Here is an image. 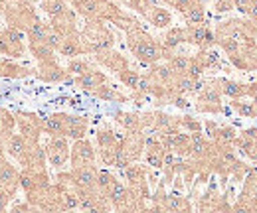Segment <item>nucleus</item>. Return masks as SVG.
Listing matches in <instances>:
<instances>
[{
	"instance_id": "1",
	"label": "nucleus",
	"mask_w": 257,
	"mask_h": 213,
	"mask_svg": "<svg viewBox=\"0 0 257 213\" xmlns=\"http://www.w3.org/2000/svg\"><path fill=\"white\" fill-rule=\"evenodd\" d=\"M127 44L131 52L135 54V58L145 65H153L162 58H166V50L162 48V44H159L155 38H151L139 26H133L127 30Z\"/></svg>"
},
{
	"instance_id": "2",
	"label": "nucleus",
	"mask_w": 257,
	"mask_h": 213,
	"mask_svg": "<svg viewBox=\"0 0 257 213\" xmlns=\"http://www.w3.org/2000/svg\"><path fill=\"white\" fill-rule=\"evenodd\" d=\"M79 36H81L85 54H97V52L109 50V48H113V42H115L113 34L101 24V20H87L85 30Z\"/></svg>"
},
{
	"instance_id": "3",
	"label": "nucleus",
	"mask_w": 257,
	"mask_h": 213,
	"mask_svg": "<svg viewBox=\"0 0 257 213\" xmlns=\"http://www.w3.org/2000/svg\"><path fill=\"white\" fill-rule=\"evenodd\" d=\"M2 16L6 20V26H14V28H20V30H26V26L38 16V12L30 4V0H6Z\"/></svg>"
},
{
	"instance_id": "4",
	"label": "nucleus",
	"mask_w": 257,
	"mask_h": 213,
	"mask_svg": "<svg viewBox=\"0 0 257 213\" xmlns=\"http://www.w3.org/2000/svg\"><path fill=\"white\" fill-rule=\"evenodd\" d=\"M46 150V162L54 168H62L65 166V162L69 160V142L67 136L64 134H52Z\"/></svg>"
},
{
	"instance_id": "5",
	"label": "nucleus",
	"mask_w": 257,
	"mask_h": 213,
	"mask_svg": "<svg viewBox=\"0 0 257 213\" xmlns=\"http://www.w3.org/2000/svg\"><path fill=\"white\" fill-rule=\"evenodd\" d=\"M14 119H16V128H18V132H20L26 140H30V142L40 140V136H42V119H40L36 113L18 111V113H14Z\"/></svg>"
},
{
	"instance_id": "6",
	"label": "nucleus",
	"mask_w": 257,
	"mask_h": 213,
	"mask_svg": "<svg viewBox=\"0 0 257 213\" xmlns=\"http://www.w3.org/2000/svg\"><path fill=\"white\" fill-rule=\"evenodd\" d=\"M36 77L44 83H64V81H71L67 69L62 65H58V61H40L38 69H36Z\"/></svg>"
},
{
	"instance_id": "7",
	"label": "nucleus",
	"mask_w": 257,
	"mask_h": 213,
	"mask_svg": "<svg viewBox=\"0 0 257 213\" xmlns=\"http://www.w3.org/2000/svg\"><path fill=\"white\" fill-rule=\"evenodd\" d=\"M69 176H71L75 189H95L97 187V168L93 164L71 168Z\"/></svg>"
},
{
	"instance_id": "8",
	"label": "nucleus",
	"mask_w": 257,
	"mask_h": 213,
	"mask_svg": "<svg viewBox=\"0 0 257 213\" xmlns=\"http://www.w3.org/2000/svg\"><path fill=\"white\" fill-rule=\"evenodd\" d=\"M184 34H186V42L188 44L200 46L202 50H206V48L216 44V34L212 30H208L206 24H188L184 28Z\"/></svg>"
},
{
	"instance_id": "9",
	"label": "nucleus",
	"mask_w": 257,
	"mask_h": 213,
	"mask_svg": "<svg viewBox=\"0 0 257 213\" xmlns=\"http://www.w3.org/2000/svg\"><path fill=\"white\" fill-rule=\"evenodd\" d=\"M69 158H71V166H85V164H93L95 162V150L91 146L89 140L85 138H77L73 142V146L69 148Z\"/></svg>"
},
{
	"instance_id": "10",
	"label": "nucleus",
	"mask_w": 257,
	"mask_h": 213,
	"mask_svg": "<svg viewBox=\"0 0 257 213\" xmlns=\"http://www.w3.org/2000/svg\"><path fill=\"white\" fill-rule=\"evenodd\" d=\"M0 187L4 191H8L10 195H16V191L20 187V170L14 164H10L8 160L0 168Z\"/></svg>"
},
{
	"instance_id": "11",
	"label": "nucleus",
	"mask_w": 257,
	"mask_h": 213,
	"mask_svg": "<svg viewBox=\"0 0 257 213\" xmlns=\"http://www.w3.org/2000/svg\"><path fill=\"white\" fill-rule=\"evenodd\" d=\"M73 85H77L81 91H87V93H93L103 83H107V77L103 71H97V69H89L85 71L83 75H75V79H71Z\"/></svg>"
},
{
	"instance_id": "12",
	"label": "nucleus",
	"mask_w": 257,
	"mask_h": 213,
	"mask_svg": "<svg viewBox=\"0 0 257 213\" xmlns=\"http://www.w3.org/2000/svg\"><path fill=\"white\" fill-rule=\"evenodd\" d=\"M4 150L20 164L26 150H28V140L20 132H10L8 136H4Z\"/></svg>"
},
{
	"instance_id": "13",
	"label": "nucleus",
	"mask_w": 257,
	"mask_h": 213,
	"mask_svg": "<svg viewBox=\"0 0 257 213\" xmlns=\"http://www.w3.org/2000/svg\"><path fill=\"white\" fill-rule=\"evenodd\" d=\"M32 75V69L26 65H20L8 58H0V77L2 79H26Z\"/></svg>"
},
{
	"instance_id": "14",
	"label": "nucleus",
	"mask_w": 257,
	"mask_h": 213,
	"mask_svg": "<svg viewBox=\"0 0 257 213\" xmlns=\"http://www.w3.org/2000/svg\"><path fill=\"white\" fill-rule=\"evenodd\" d=\"M56 52H58L60 56H65V58H77V56H83V54H85V48H83L81 36H79L77 32L64 36V40H62V44L58 46Z\"/></svg>"
},
{
	"instance_id": "15",
	"label": "nucleus",
	"mask_w": 257,
	"mask_h": 213,
	"mask_svg": "<svg viewBox=\"0 0 257 213\" xmlns=\"http://www.w3.org/2000/svg\"><path fill=\"white\" fill-rule=\"evenodd\" d=\"M87 119L85 117H77V115H67L65 113V130L64 136L77 140V138H85L87 134Z\"/></svg>"
},
{
	"instance_id": "16",
	"label": "nucleus",
	"mask_w": 257,
	"mask_h": 213,
	"mask_svg": "<svg viewBox=\"0 0 257 213\" xmlns=\"http://www.w3.org/2000/svg\"><path fill=\"white\" fill-rule=\"evenodd\" d=\"M95 58H97V61H101L105 67H109V69H113V71H117V73L128 67L127 60H125L121 54L113 52L111 48H109V50H103V52H97Z\"/></svg>"
},
{
	"instance_id": "17",
	"label": "nucleus",
	"mask_w": 257,
	"mask_h": 213,
	"mask_svg": "<svg viewBox=\"0 0 257 213\" xmlns=\"http://www.w3.org/2000/svg\"><path fill=\"white\" fill-rule=\"evenodd\" d=\"M28 50L34 58L40 61H52L56 60V50L52 46H48L46 40H28Z\"/></svg>"
},
{
	"instance_id": "18",
	"label": "nucleus",
	"mask_w": 257,
	"mask_h": 213,
	"mask_svg": "<svg viewBox=\"0 0 257 213\" xmlns=\"http://www.w3.org/2000/svg\"><path fill=\"white\" fill-rule=\"evenodd\" d=\"M65 130V113H54L42 119V132L44 134H64Z\"/></svg>"
},
{
	"instance_id": "19",
	"label": "nucleus",
	"mask_w": 257,
	"mask_h": 213,
	"mask_svg": "<svg viewBox=\"0 0 257 213\" xmlns=\"http://www.w3.org/2000/svg\"><path fill=\"white\" fill-rule=\"evenodd\" d=\"M24 50H26L24 44L12 42V40L4 34V30H0V54H2V56H8V58L16 60V58H22V56H24Z\"/></svg>"
},
{
	"instance_id": "20",
	"label": "nucleus",
	"mask_w": 257,
	"mask_h": 213,
	"mask_svg": "<svg viewBox=\"0 0 257 213\" xmlns=\"http://www.w3.org/2000/svg\"><path fill=\"white\" fill-rule=\"evenodd\" d=\"M145 18H147L153 26H157V28H168V26L172 24L170 12H168L166 8H161V6H153V8L147 12Z\"/></svg>"
},
{
	"instance_id": "21",
	"label": "nucleus",
	"mask_w": 257,
	"mask_h": 213,
	"mask_svg": "<svg viewBox=\"0 0 257 213\" xmlns=\"http://www.w3.org/2000/svg\"><path fill=\"white\" fill-rule=\"evenodd\" d=\"M42 10L50 16V18H60V16H64L67 14L71 8H69V4H67V0H42Z\"/></svg>"
},
{
	"instance_id": "22",
	"label": "nucleus",
	"mask_w": 257,
	"mask_h": 213,
	"mask_svg": "<svg viewBox=\"0 0 257 213\" xmlns=\"http://www.w3.org/2000/svg\"><path fill=\"white\" fill-rule=\"evenodd\" d=\"M48 30H50V24H46L40 16H36L24 32H26V40H46Z\"/></svg>"
},
{
	"instance_id": "23",
	"label": "nucleus",
	"mask_w": 257,
	"mask_h": 213,
	"mask_svg": "<svg viewBox=\"0 0 257 213\" xmlns=\"http://www.w3.org/2000/svg\"><path fill=\"white\" fill-rule=\"evenodd\" d=\"M182 42H186L184 28H170V30L164 34V38H162V48L168 52V50L178 48Z\"/></svg>"
},
{
	"instance_id": "24",
	"label": "nucleus",
	"mask_w": 257,
	"mask_h": 213,
	"mask_svg": "<svg viewBox=\"0 0 257 213\" xmlns=\"http://www.w3.org/2000/svg\"><path fill=\"white\" fill-rule=\"evenodd\" d=\"M115 121L119 122L125 130H128V132L143 128V119H141L139 115H135V113H123V111H119V113L115 115Z\"/></svg>"
},
{
	"instance_id": "25",
	"label": "nucleus",
	"mask_w": 257,
	"mask_h": 213,
	"mask_svg": "<svg viewBox=\"0 0 257 213\" xmlns=\"http://www.w3.org/2000/svg\"><path fill=\"white\" fill-rule=\"evenodd\" d=\"M159 209H166V211H188L190 203L186 201V197L180 195H164L162 205H159Z\"/></svg>"
},
{
	"instance_id": "26",
	"label": "nucleus",
	"mask_w": 257,
	"mask_h": 213,
	"mask_svg": "<svg viewBox=\"0 0 257 213\" xmlns=\"http://www.w3.org/2000/svg\"><path fill=\"white\" fill-rule=\"evenodd\" d=\"M184 18H186V22L188 24H204V20H206V12H204V6L196 0L194 4H190L184 12Z\"/></svg>"
},
{
	"instance_id": "27",
	"label": "nucleus",
	"mask_w": 257,
	"mask_h": 213,
	"mask_svg": "<svg viewBox=\"0 0 257 213\" xmlns=\"http://www.w3.org/2000/svg\"><path fill=\"white\" fill-rule=\"evenodd\" d=\"M218 85H222V87H218V89H220V95L231 97V99H239V97H243V95L247 93V89H245L243 85L233 83V81H218Z\"/></svg>"
},
{
	"instance_id": "28",
	"label": "nucleus",
	"mask_w": 257,
	"mask_h": 213,
	"mask_svg": "<svg viewBox=\"0 0 257 213\" xmlns=\"http://www.w3.org/2000/svg\"><path fill=\"white\" fill-rule=\"evenodd\" d=\"M14 128H16V119H14V115L0 107V136H2V138L8 136L10 132H14Z\"/></svg>"
},
{
	"instance_id": "29",
	"label": "nucleus",
	"mask_w": 257,
	"mask_h": 213,
	"mask_svg": "<svg viewBox=\"0 0 257 213\" xmlns=\"http://www.w3.org/2000/svg\"><path fill=\"white\" fill-rule=\"evenodd\" d=\"M93 95L95 97H99V99H103V101H127V97L125 95H121L119 91H115V87H109V85H99L95 91H93Z\"/></svg>"
},
{
	"instance_id": "30",
	"label": "nucleus",
	"mask_w": 257,
	"mask_h": 213,
	"mask_svg": "<svg viewBox=\"0 0 257 213\" xmlns=\"http://www.w3.org/2000/svg\"><path fill=\"white\" fill-rule=\"evenodd\" d=\"M97 142H99L101 148H115V146H119L117 134L113 130H109V128H103V130L97 132Z\"/></svg>"
},
{
	"instance_id": "31",
	"label": "nucleus",
	"mask_w": 257,
	"mask_h": 213,
	"mask_svg": "<svg viewBox=\"0 0 257 213\" xmlns=\"http://www.w3.org/2000/svg\"><path fill=\"white\" fill-rule=\"evenodd\" d=\"M188 63H190V58H188V56H170L168 67L172 69L174 75H184L186 69H188Z\"/></svg>"
},
{
	"instance_id": "32",
	"label": "nucleus",
	"mask_w": 257,
	"mask_h": 213,
	"mask_svg": "<svg viewBox=\"0 0 257 213\" xmlns=\"http://www.w3.org/2000/svg\"><path fill=\"white\" fill-rule=\"evenodd\" d=\"M119 75V81L128 87V89H137V85H139V79H141V75H139V71H133V69H123V71H119L117 73Z\"/></svg>"
},
{
	"instance_id": "33",
	"label": "nucleus",
	"mask_w": 257,
	"mask_h": 213,
	"mask_svg": "<svg viewBox=\"0 0 257 213\" xmlns=\"http://www.w3.org/2000/svg\"><path fill=\"white\" fill-rule=\"evenodd\" d=\"M115 183V176L109 174L107 170H97V189L105 195V191Z\"/></svg>"
},
{
	"instance_id": "34",
	"label": "nucleus",
	"mask_w": 257,
	"mask_h": 213,
	"mask_svg": "<svg viewBox=\"0 0 257 213\" xmlns=\"http://www.w3.org/2000/svg\"><path fill=\"white\" fill-rule=\"evenodd\" d=\"M65 69H67V73H69V75H71V73H73V75H83L85 71H89V69H91V65H89L85 60L71 58V61L67 63V67H65Z\"/></svg>"
},
{
	"instance_id": "35",
	"label": "nucleus",
	"mask_w": 257,
	"mask_h": 213,
	"mask_svg": "<svg viewBox=\"0 0 257 213\" xmlns=\"http://www.w3.org/2000/svg\"><path fill=\"white\" fill-rule=\"evenodd\" d=\"M214 138H216V142L218 144H229V142H235V130L233 128H229V126H225V128H218L216 130V134H214Z\"/></svg>"
},
{
	"instance_id": "36",
	"label": "nucleus",
	"mask_w": 257,
	"mask_h": 213,
	"mask_svg": "<svg viewBox=\"0 0 257 213\" xmlns=\"http://www.w3.org/2000/svg\"><path fill=\"white\" fill-rule=\"evenodd\" d=\"M62 40H64V36L60 34L58 30H54L52 26H50V30H48V36H46V42H48V46H52L54 50H58V46L62 44Z\"/></svg>"
},
{
	"instance_id": "37",
	"label": "nucleus",
	"mask_w": 257,
	"mask_h": 213,
	"mask_svg": "<svg viewBox=\"0 0 257 213\" xmlns=\"http://www.w3.org/2000/svg\"><path fill=\"white\" fill-rule=\"evenodd\" d=\"M233 107L237 109V113L239 115H243V117H253L257 115V111L251 107V105H243V103H233Z\"/></svg>"
},
{
	"instance_id": "38",
	"label": "nucleus",
	"mask_w": 257,
	"mask_h": 213,
	"mask_svg": "<svg viewBox=\"0 0 257 213\" xmlns=\"http://www.w3.org/2000/svg\"><path fill=\"white\" fill-rule=\"evenodd\" d=\"M180 126L188 128L190 132H200V122H196L194 119H190V117H184V119H180Z\"/></svg>"
},
{
	"instance_id": "39",
	"label": "nucleus",
	"mask_w": 257,
	"mask_h": 213,
	"mask_svg": "<svg viewBox=\"0 0 257 213\" xmlns=\"http://www.w3.org/2000/svg\"><path fill=\"white\" fill-rule=\"evenodd\" d=\"M14 199V195H10L8 191H4L2 187H0V211H6L8 209V203Z\"/></svg>"
},
{
	"instance_id": "40",
	"label": "nucleus",
	"mask_w": 257,
	"mask_h": 213,
	"mask_svg": "<svg viewBox=\"0 0 257 213\" xmlns=\"http://www.w3.org/2000/svg\"><path fill=\"white\" fill-rule=\"evenodd\" d=\"M233 8V2L231 0H216V10L218 12H227Z\"/></svg>"
},
{
	"instance_id": "41",
	"label": "nucleus",
	"mask_w": 257,
	"mask_h": 213,
	"mask_svg": "<svg viewBox=\"0 0 257 213\" xmlns=\"http://www.w3.org/2000/svg\"><path fill=\"white\" fill-rule=\"evenodd\" d=\"M34 207L28 203V201H24V203H14L12 205V211H32Z\"/></svg>"
},
{
	"instance_id": "42",
	"label": "nucleus",
	"mask_w": 257,
	"mask_h": 213,
	"mask_svg": "<svg viewBox=\"0 0 257 213\" xmlns=\"http://www.w3.org/2000/svg\"><path fill=\"white\" fill-rule=\"evenodd\" d=\"M231 2H233V8H237V10H241V12H245L251 0H231Z\"/></svg>"
},
{
	"instance_id": "43",
	"label": "nucleus",
	"mask_w": 257,
	"mask_h": 213,
	"mask_svg": "<svg viewBox=\"0 0 257 213\" xmlns=\"http://www.w3.org/2000/svg\"><path fill=\"white\" fill-rule=\"evenodd\" d=\"M245 12H247L251 18H255L257 20V0H251V2H249V6H247V10H245Z\"/></svg>"
},
{
	"instance_id": "44",
	"label": "nucleus",
	"mask_w": 257,
	"mask_h": 213,
	"mask_svg": "<svg viewBox=\"0 0 257 213\" xmlns=\"http://www.w3.org/2000/svg\"><path fill=\"white\" fill-rule=\"evenodd\" d=\"M4 162H6V150H4V138L0 136V168Z\"/></svg>"
},
{
	"instance_id": "45",
	"label": "nucleus",
	"mask_w": 257,
	"mask_h": 213,
	"mask_svg": "<svg viewBox=\"0 0 257 213\" xmlns=\"http://www.w3.org/2000/svg\"><path fill=\"white\" fill-rule=\"evenodd\" d=\"M79 2H81V0H67V4H71V6H73V8H75V6H77V4H79Z\"/></svg>"
},
{
	"instance_id": "46",
	"label": "nucleus",
	"mask_w": 257,
	"mask_h": 213,
	"mask_svg": "<svg viewBox=\"0 0 257 213\" xmlns=\"http://www.w3.org/2000/svg\"><path fill=\"white\" fill-rule=\"evenodd\" d=\"M162 2H166L168 6H172V8H174V2H176V0H162Z\"/></svg>"
}]
</instances>
